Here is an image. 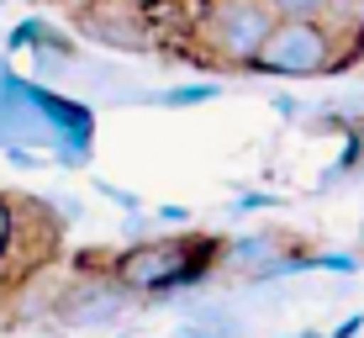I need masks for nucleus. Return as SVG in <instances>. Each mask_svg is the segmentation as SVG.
<instances>
[{
    "instance_id": "obj_19",
    "label": "nucleus",
    "mask_w": 364,
    "mask_h": 338,
    "mask_svg": "<svg viewBox=\"0 0 364 338\" xmlns=\"http://www.w3.org/2000/svg\"><path fill=\"white\" fill-rule=\"evenodd\" d=\"M291 338H328V333H291Z\"/></svg>"
},
{
    "instance_id": "obj_14",
    "label": "nucleus",
    "mask_w": 364,
    "mask_h": 338,
    "mask_svg": "<svg viewBox=\"0 0 364 338\" xmlns=\"http://www.w3.org/2000/svg\"><path fill=\"white\" fill-rule=\"evenodd\" d=\"M264 6L274 11V16H317L322 0H264Z\"/></svg>"
},
{
    "instance_id": "obj_3",
    "label": "nucleus",
    "mask_w": 364,
    "mask_h": 338,
    "mask_svg": "<svg viewBox=\"0 0 364 338\" xmlns=\"http://www.w3.org/2000/svg\"><path fill=\"white\" fill-rule=\"evenodd\" d=\"M269 27H274V11L264 0H206L191 43H206L200 53L222 69H248Z\"/></svg>"
},
{
    "instance_id": "obj_6",
    "label": "nucleus",
    "mask_w": 364,
    "mask_h": 338,
    "mask_svg": "<svg viewBox=\"0 0 364 338\" xmlns=\"http://www.w3.org/2000/svg\"><path fill=\"white\" fill-rule=\"evenodd\" d=\"M280 248H285V238L274 233V228H264V233H237V238H222V259H217V265L232 270V275H243V280H254V275L264 270Z\"/></svg>"
},
{
    "instance_id": "obj_1",
    "label": "nucleus",
    "mask_w": 364,
    "mask_h": 338,
    "mask_svg": "<svg viewBox=\"0 0 364 338\" xmlns=\"http://www.w3.org/2000/svg\"><path fill=\"white\" fill-rule=\"evenodd\" d=\"M222 259V238L217 233H148V238H127L122 254H111L106 275L122 285L127 296H148V302H164L174 291H196Z\"/></svg>"
},
{
    "instance_id": "obj_8",
    "label": "nucleus",
    "mask_w": 364,
    "mask_h": 338,
    "mask_svg": "<svg viewBox=\"0 0 364 338\" xmlns=\"http://www.w3.org/2000/svg\"><path fill=\"white\" fill-rule=\"evenodd\" d=\"M222 101V85H169V90H148V106H169V111H191Z\"/></svg>"
},
{
    "instance_id": "obj_17",
    "label": "nucleus",
    "mask_w": 364,
    "mask_h": 338,
    "mask_svg": "<svg viewBox=\"0 0 364 338\" xmlns=\"http://www.w3.org/2000/svg\"><path fill=\"white\" fill-rule=\"evenodd\" d=\"M269 106H274V111H280V117H285V122H296V117H301V111H306V106H301V101H296V95H274V101H269Z\"/></svg>"
},
{
    "instance_id": "obj_9",
    "label": "nucleus",
    "mask_w": 364,
    "mask_h": 338,
    "mask_svg": "<svg viewBox=\"0 0 364 338\" xmlns=\"http://www.w3.org/2000/svg\"><path fill=\"white\" fill-rule=\"evenodd\" d=\"M16 254H21V211H16V201H11L6 191H0V275L16 265Z\"/></svg>"
},
{
    "instance_id": "obj_5",
    "label": "nucleus",
    "mask_w": 364,
    "mask_h": 338,
    "mask_svg": "<svg viewBox=\"0 0 364 338\" xmlns=\"http://www.w3.org/2000/svg\"><path fill=\"white\" fill-rule=\"evenodd\" d=\"M74 27L100 48H117V53H143V48L154 43L137 0H90V11L74 16Z\"/></svg>"
},
{
    "instance_id": "obj_11",
    "label": "nucleus",
    "mask_w": 364,
    "mask_h": 338,
    "mask_svg": "<svg viewBox=\"0 0 364 338\" xmlns=\"http://www.w3.org/2000/svg\"><path fill=\"white\" fill-rule=\"evenodd\" d=\"M364 254H354V248H338V254H311V270L322 275H359Z\"/></svg>"
},
{
    "instance_id": "obj_21",
    "label": "nucleus",
    "mask_w": 364,
    "mask_h": 338,
    "mask_svg": "<svg viewBox=\"0 0 364 338\" xmlns=\"http://www.w3.org/2000/svg\"><path fill=\"white\" fill-rule=\"evenodd\" d=\"M0 6H6V0H0Z\"/></svg>"
},
{
    "instance_id": "obj_13",
    "label": "nucleus",
    "mask_w": 364,
    "mask_h": 338,
    "mask_svg": "<svg viewBox=\"0 0 364 338\" xmlns=\"http://www.w3.org/2000/svg\"><path fill=\"white\" fill-rule=\"evenodd\" d=\"M148 217H154V228H174V233H180V228H191V222H196V211L180 206V201H164V206L148 211Z\"/></svg>"
},
{
    "instance_id": "obj_2",
    "label": "nucleus",
    "mask_w": 364,
    "mask_h": 338,
    "mask_svg": "<svg viewBox=\"0 0 364 338\" xmlns=\"http://www.w3.org/2000/svg\"><path fill=\"white\" fill-rule=\"evenodd\" d=\"M333 58L338 37L317 16H274L248 69L269 74V80H322V74H333Z\"/></svg>"
},
{
    "instance_id": "obj_4",
    "label": "nucleus",
    "mask_w": 364,
    "mask_h": 338,
    "mask_svg": "<svg viewBox=\"0 0 364 338\" xmlns=\"http://www.w3.org/2000/svg\"><path fill=\"white\" fill-rule=\"evenodd\" d=\"M127 307H132V296L122 291L106 270H90V275H80V280H69L64 291L48 302V317L64 322V328H111V322L127 317Z\"/></svg>"
},
{
    "instance_id": "obj_12",
    "label": "nucleus",
    "mask_w": 364,
    "mask_h": 338,
    "mask_svg": "<svg viewBox=\"0 0 364 338\" xmlns=\"http://www.w3.org/2000/svg\"><path fill=\"white\" fill-rule=\"evenodd\" d=\"M274 206H280L274 191H237L232 196V217H254V211H274Z\"/></svg>"
},
{
    "instance_id": "obj_10",
    "label": "nucleus",
    "mask_w": 364,
    "mask_h": 338,
    "mask_svg": "<svg viewBox=\"0 0 364 338\" xmlns=\"http://www.w3.org/2000/svg\"><path fill=\"white\" fill-rule=\"evenodd\" d=\"M43 27H48V16H21L16 27L0 37V48H6V53H32L37 37H43Z\"/></svg>"
},
{
    "instance_id": "obj_15",
    "label": "nucleus",
    "mask_w": 364,
    "mask_h": 338,
    "mask_svg": "<svg viewBox=\"0 0 364 338\" xmlns=\"http://www.w3.org/2000/svg\"><path fill=\"white\" fill-rule=\"evenodd\" d=\"M95 191H100V196H106V201H117L122 211H137V206H143V201H137V196H132V191H122V185H106V180H95Z\"/></svg>"
},
{
    "instance_id": "obj_18",
    "label": "nucleus",
    "mask_w": 364,
    "mask_h": 338,
    "mask_svg": "<svg viewBox=\"0 0 364 338\" xmlns=\"http://www.w3.org/2000/svg\"><path fill=\"white\" fill-rule=\"evenodd\" d=\"M359 333H364V317L354 312V317H343V322H338V328H333L328 338H359Z\"/></svg>"
},
{
    "instance_id": "obj_20",
    "label": "nucleus",
    "mask_w": 364,
    "mask_h": 338,
    "mask_svg": "<svg viewBox=\"0 0 364 338\" xmlns=\"http://www.w3.org/2000/svg\"><path fill=\"white\" fill-rule=\"evenodd\" d=\"M359 238H364V217H359Z\"/></svg>"
},
{
    "instance_id": "obj_7",
    "label": "nucleus",
    "mask_w": 364,
    "mask_h": 338,
    "mask_svg": "<svg viewBox=\"0 0 364 338\" xmlns=\"http://www.w3.org/2000/svg\"><path fill=\"white\" fill-rule=\"evenodd\" d=\"M185 317L217 328L222 338H248V317H243L232 302H191V307H185Z\"/></svg>"
},
{
    "instance_id": "obj_16",
    "label": "nucleus",
    "mask_w": 364,
    "mask_h": 338,
    "mask_svg": "<svg viewBox=\"0 0 364 338\" xmlns=\"http://www.w3.org/2000/svg\"><path fill=\"white\" fill-rule=\"evenodd\" d=\"M169 338H222L217 328H206V322H191V317H185V322H174V333Z\"/></svg>"
}]
</instances>
